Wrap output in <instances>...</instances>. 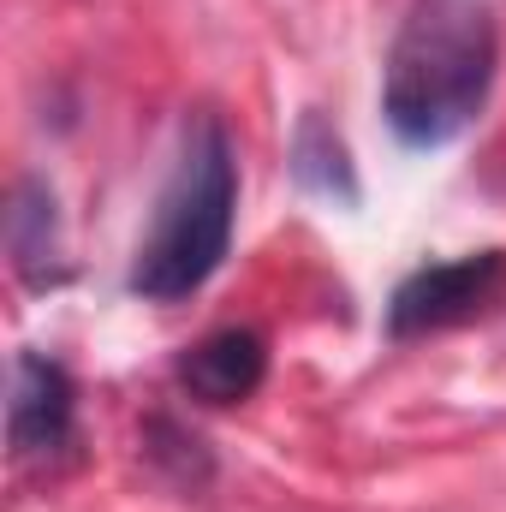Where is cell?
<instances>
[{
  "label": "cell",
  "instance_id": "2",
  "mask_svg": "<svg viewBox=\"0 0 506 512\" xmlns=\"http://www.w3.org/2000/svg\"><path fill=\"white\" fill-rule=\"evenodd\" d=\"M239 221V155L215 114H197L185 126L179 161L155 197V221L131 256V292L149 304H179L215 280V268L233 251Z\"/></svg>",
  "mask_w": 506,
  "mask_h": 512
},
{
  "label": "cell",
  "instance_id": "1",
  "mask_svg": "<svg viewBox=\"0 0 506 512\" xmlns=\"http://www.w3.org/2000/svg\"><path fill=\"white\" fill-rule=\"evenodd\" d=\"M501 66V30L489 0H411L387 66L381 114L405 149H441L483 120Z\"/></svg>",
  "mask_w": 506,
  "mask_h": 512
},
{
  "label": "cell",
  "instance_id": "3",
  "mask_svg": "<svg viewBox=\"0 0 506 512\" xmlns=\"http://www.w3.org/2000/svg\"><path fill=\"white\" fill-rule=\"evenodd\" d=\"M506 286V256L501 251H477V256H447L429 262L417 274L399 280L393 304H387V334L393 340H423L441 328H459L471 316H483Z\"/></svg>",
  "mask_w": 506,
  "mask_h": 512
},
{
  "label": "cell",
  "instance_id": "6",
  "mask_svg": "<svg viewBox=\"0 0 506 512\" xmlns=\"http://www.w3.org/2000/svg\"><path fill=\"white\" fill-rule=\"evenodd\" d=\"M6 251L24 286H54L66 274V251H60V209L54 191L42 179H18L12 209H6Z\"/></svg>",
  "mask_w": 506,
  "mask_h": 512
},
{
  "label": "cell",
  "instance_id": "5",
  "mask_svg": "<svg viewBox=\"0 0 506 512\" xmlns=\"http://www.w3.org/2000/svg\"><path fill=\"white\" fill-rule=\"evenodd\" d=\"M262 376H268V346L256 328H215L179 358V382L203 405H239L262 387Z\"/></svg>",
  "mask_w": 506,
  "mask_h": 512
},
{
  "label": "cell",
  "instance_id": "4",
  "mask_svg": "<svg viewBox=\"0 0 506 512\" xmlns=\"http://www.w3.org/2000/svg\"><path fill=\"white\" fill-rule=\"evenodd\" d=\"M6 435L18 459H60L78 435V387L66 364L48 352L12 358V399H6Z\"/></svg>",
  "mask_w": 506,
  "mask_h": 512
},
{
  "label": "cell",
  "instance_id": "7",
  "mask_svg": "<svg viewBox=\"0 0 506 512\" xmlns=\"http://www.w3.org/2000/svg\"><path fill=\"white\" fill-rule=\"evenodd\" d=\"M292 179H298V191H310L322 203H340V209H358V197H364L346 137L334 131L328 114H316V108H304L298 114V131H292Z\"/></svg>",
  "mask_w": 506,
  "mask_h": 512
}]
</instances>
